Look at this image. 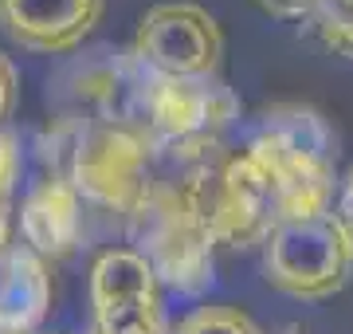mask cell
<instances>
[{
	"mask_svg": "<svg viewBox=\"0 0 353 334\" xmlns=\"http://www.w3.org/2000/svg\"><path fill=\"white\" fill-rule=\"evenodd\" d=\"M130 55L150 75L204 79V75H216V67H220L224 32L216 24V16L201 4L165 0V4H153L138 20Z\"/></svg>",
	"mask_w": 353,
	"mask_h": 334,
	"instance_id": "7",
	"label": "cell"
},
{
	"mask_svg": "<svg viewBox=\"0 0 353 334\" xmlns=\"http://www.w3.org/2000/svg\"><path fill=\"white\" fill-rule=\"evenodd\" d=\"M16 103H20V71H16L12 55L0 52V130L12 118Z\"/></svg>",
	"mask_w": 353,
	"mask_h": 334,
	"instance_id": "14",
	"label": "cell"
},
{
	"mask_svg": "<svg viewBox=\"0 0 353 334\" xmlns=\"http://www.w3.org/2000/svg\"><path fill=\"white\" fill-rule=\"evenodd\" d=\"M169 157H176L173 177L181 181L216 248H263L271 228L283 220V208L267 173L248 150H224L216 141L196 154Z\"/></svg>",
	"mask_w": 353,
	"mask_h": 334,
	"instance_id": "1",
	"label": "cell"
},
{
	"mask_svg": "<svg viewBox=\"0 0 353 334\" xmlns=\"http://www.w3.org/2000/svg\"><path fill=\"white\" fill-rule=\"evenodd\" d=\"M279 20L310 28L330 52L353 59V0H255Z\"/></svg>",
	"mask_w": 353,
	"mask_h": 334,
	"instance_id": "12",
	"label": "cell"
},
{
	"mask_svg": "<svg viewBox=\"0 0 353 334\" xmlns=\"http://www.w3.org/2000/svg\"><path fill=\"white\" fill-rule=\"evenodd\" d=\"M0 334H4V331H0Z\"/></svg>",
	"mask_w": 353,
	"mask_h": 334,
	"instance_id": "16",
	"label": "cell"
},
{
	"mask_svg": "<svg viewBox=\"0 0 353 334\" xmlns=\"http://www.w3.org/2000/svg\"><path fill=\"white\" fill-rule=\"evenodd\" d=\"M130 240L161 287H173L181 295H201L212 283L216 244L173 173L169 177L153 173L150 193L130 217Z\"/></svg>",
	"mask_w": 353,
	"mask_h": 334,
	"instance_id": "3",
	"label": "cell"
},
{
	"mask_svg": "<svg viewBox=\"0 0 353 334\" xmlns=\"http://www.w3.org/2000/svg\"><path fill=\"white\" fill-rule=\"evenodd\" d=\"M83 228V197L63 173H48L28 189L20 205V236L39 259H63L75 252Z\"/></svg>",
	"mask_w": 353,
	"mask_h": 334,
	"instance_id": "10",
	"label": "cell"
},
{
	"mask_svg": "<svg viewBox=\"0 0 353 334\" xmlns=\"http://www.w3.org/2000/svg\"><path fill=\"white\" fill-rule=\"evenodd\" d=\"M334 220H338V228L345 232V240H350V248H353V169H350V177L341 181V193H338V201H334Z\"/></svg>",
	"mask_w": 353,
	"mask_h": 334,
	"instance_id": "15",
	"label": "cell"
},
{
	"mask_svg": "<svg viewBox=\"0 0 353 334\" xmlns=\"http://www.w3.org/2000/svg\"><path fill=\"white\" fill-rule=\"evenodd\" d=\"M176 334H263V331L255 326L248 311L216 303V307H196L189 319H181Z\"/></svg>",
	"mask_w": 353,
	"mask_h": 334,
	"instance_id": "13",
	"label": "cell"
},
{
	"mask_svg": "<svg viewBox=\"0 0 353 334\" xmlns=\"http://www.w3.org/2000/svg\"><path fill=\"white\" fill-rule=\"evenodd\" d=\"M90 334H176L165 319L161 283L134 248H110L90 268Z\"/></svg>",
	"mask_w": 353,
	"mask_h": 334,
	"instance_id": "8",
	"label": "cell"
},
{
	"mask_svg": "<svg viewBox=\"0 0 353 334\" xmlns=\"http://www.w3.org/2000/svg\"><path fill=\"white\" fill-rule=\"evenodd\" d=\"M51 311V271L28 244L0 248V331L36 334Z\"/></svg>",
	"mask_w": 353,
	"mask_h": 334,
	"instance_id": "11",
	"label": "cell"
},
{
	"mask_svg": "<svg viewBox=\"0 0 353 334\" xmlns=\"http://www.w3.org/2000/svg\"><path fill=\"white\" fill-rule=\"evenodd\" d=\"M106 0H0V32L28 52H75L102 20Z\"/></svg>",
	"mask_w": 353,
	"mask_h": 334,
	"instance_id": "9",
	"label": "cell"
},
{
	"mask_svg": "<svg viewBox=\"0 0 353 334\" xmlns=\"http://www.w3.org/2000/svg\"><path fill=\"white\" fill-rule=\"evenodd\" d=\"M153 173H157V150L134 126L79 122L67 141L63 177L75 185V193L126 220L141 208Z\"/></svg>",
	"mask_w": 353,
	"mask_h": 334,
	"instance_id": "4",
	"label": "cell"
},
{
	"mask_svg": "<svg viewBox=\"0 0 353 334\" xmlns=\"http://www.w3.org/2000/svg\"><path fill=\"white\" fill-rule=\"evenodd\" d=\"M236 115H240V103L224 79H169L145 71L138 130L150 138L153 150H165V154L208 150L220 141Z\"/></svg>",
	"mask_w": 353,
	"mask_h": 334,
	"instance_id": "5",
	"label": "cell"
},
{
	"mask_svg": "<svg viewBox=\"0 0 353 334\" xmlns=\"http://www.w3.org/2000/svg\"><path fill=\"white\" fill-rule=\"evenodd\" d=\"M353 248L334 213L279 220L263 240V279L294 299H326L345 287Z\"/></svg>",
	"mask_w": 353,
	"mask_h": 334,
	"instance_id": "6",
	"label": "cell"
},
{
	"mask_svg": "<svg viewBox=\"0 0 353 334\" xmlns=\"http://www.w3.org/2000/svg\"><path fill=\"white\" fill-rule=\"evenodd\" d=\"M243 150L267 173L279 197V208H283V220L318 217L334 208L338 138L314 106L283 103L263 110V122Z\"/></svg>",
	"mask_w": 353,
	"mask_h": 334,
	"instance_id": "2",
	"label": "cell"
}]
</instances>
